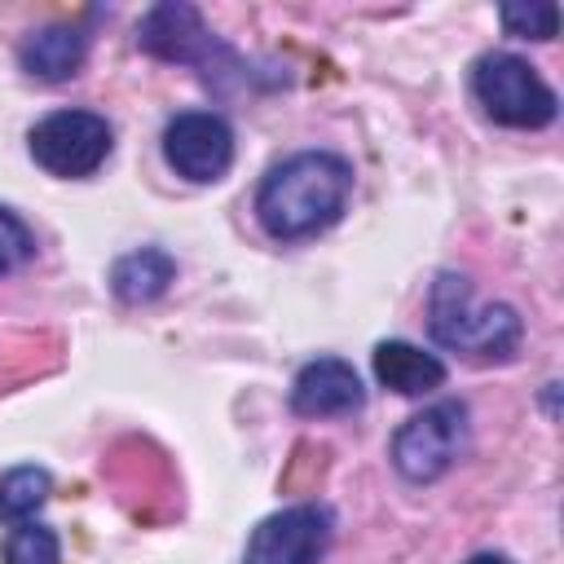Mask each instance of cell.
Masks as SVG:
<instances>
[{"label": "cell", "mask_w": 564, "mask_h": 564, "mask_svg": "<svg viewBox=\"0 0 564 564\" xmlns=\"http://www.w3.org/2000/svg\"><path fill=\"white\" fill-rule=\"evenodd\" d=\"M352 198V163L330 150H300L273 163L256 189V220L273 242L326 234Z\"/></svg>", "instance_id": "6da1fadb"}, {"label": "cell", "mask_w": 564, "mask_h": 564, "mask_svg": "<svg viewBox=\"0 0 564 564\" xmlns=\"http://www.w3.org/2000/svg\"><path fill=\"white\" fill-rule=\"evenodd\" d=\"M427 330L467 361H511L524 344V317L502 300L480 304L471 278L454 269H441L427 291Z\"/></svg>", "instance_id": "7a4b0ae2"}, {"label": "cell", "mask_w": 564, "mask_h": 564, "mask_svg": "<svg viewBox=\"0 0 564 564\" xmlns=\"http://www.w3.org/2000/svg\"><path fill=\"white\" fill-rule=\"evenodd\" d=\"M137 48L159 57V62L194 66L198 79L216 84V88H229V79L234 84H264L260 70H251V62H242L216 31H207L203 13L185 0L154 4L137 26Z\"/></svg>", "instance_id": "3957f363"}, {"label": "cell", "mask_w": 564, "mask_h": 564, "mask_svg": "<svg viewBox=\"0 0 564 564\" xmlns=\"http://www.w3.org/2000/svg\"><path fill=\"white\" fill-rule=\"evenodd\" d=\"M471 97L476 106L502 123V128H546L560 115V97L555 88L538 75V66H529V57L494 48L480 53L471 66Z\"/></svg>", "instance_id": "277c9868"}, {"label": "cell", "mask_w": 564, "mask_h": 564, "mask_svg": "<svg viewBox=\"0 0 564 564\" xmlns=\"http://www.w3.org/2000/svg\"><path fill=\"white\" fill-rule=\"evenodd\" d=\"M471 445V414L463 401H436L419 414H410L392 432V467L410 485L441 480Z\"/></svg>", "instance_id": "5b68a950"}, {"label": "cell", "mask_w": 564, "mask_h": 564, "mask_svg": "<svg viewBox=\"0 0 564 564\" xmlns=\"http://www.w3.org/2000/svg\"><path fill=\"white\" fill-rule=\"evenodd\" d=\"M26 150L48 176L84 181L110 159L115 132H110L106 115H97V110H53L40 123H31Z\"/></svg>", "instance_id": "8992f818"}, {"label": "cell", "mask_w": 564, "mask_h": 564, "mask_svg": "<svg viewBox=\"0 0 564 564\" xmlns=\"http://www.w3.org/2000/svg\"><path fill=\"white\" fill-rule=\"evenodd\" d=\"M163 159L181 181L212 185L234 167V128L216 110H181L163 128Z\"/></svg>", "instance_id": "52a82bcc"}, {"label": "cell", "mask_w": 564, "mask_h": 564, "mask_svg": "<svg viewBox=\"0 0 564 564\" xmlns=\"http://www.w3.org/2000/svg\"><path fill=\"white\" fill-rule=\"evenodd\" d=\"M330 511L317 502H295L264 516L242 551V564H322L330 546Z\"/></svg>", "instance_id": "ba28073f"}, {"label": "cell", "mask_w": 564, "mask_h": 564, "mask_svg": "<svg viewBox=\"0 0 564 564\" xmlns=\"http://www.w3.org/2000/svg\"><path fill=\"white\" fill-rule=\"evenodd\" d=\"M366 405L361 375L344 357H313L291 379V410L300 419H339Z\"/></svg>", "instance_id": "9c48e42d"}, {"label": "cell", "mask_w": 564, "mask_h": 564, "mask_svg": "<svg viewBox=\"0 0 564 564\" xmlns=\"http://www.w3.org/2000/svg\"><path fill=\"white\" fill-rule=\"evenodd\" d=\"M370 366H375V379L383 388H392L397 397H427L436 388H445V361L410 339H379L375 352H370Z\"/></svg>", "instance_id": "30bf717a"}, {"label": "cell", "mask_w": 564, "mask_h": 564, "mask_svg": "<svg viewBox=\"0 0 564 564\" xmlns=\"http://www.w3.org/2000/svg\"><path fill=\"white\" fill-rule=\"evenodd\" d=\"M84 53H88V35H84V26L53 22V26L31 31V35L18 44V66H22L31 79L62 84V79H70V75L84 66Z\"/></svg>", "instance_id": "8fae6325"}, {"label": "cell", "mask_w": 564, "mask_h": 564, "mask_svg": "<svg viewBox=\"0 0 564 564\" xmlns=\"http://www.w3.org/2000/svg\"><path fill=\"white\" fill-rule=\"evenodd\" d=\"M176 282V260L163 247H137L110 264V291L123 304H154Z\"/></svg>", "instance_id": "7c38bea8"}, {"label": "cell", "mask_w": 564, "mask_h": 564, "mask_svg": "<svg viewBox=\"0 0 564 564\" xmlns=\"http://www.w3.org/2000/svg\"><path fill=\"white\" fill-rule=\"evenodd\" d=\"M53 494V476L35 463H22L13 471L0 476V524H22L35 520V511L48 502Z\"/></svg>", "instance_id": "4fadbf2b"}, {"label": "cell", "mask_w": 564, "mask_h": 564, "mask_svg": "<svg viewBox=\"0 0 564 564\" xmlns=\"http://www.w3.org/2000/svg\"><path fill=\"white\" fill-rule=\"evenodd\" d=\"M57 560H62V542L40 520H22L4 538V564H57Z\"/></svg>", "instance_id": "5bb4252c"}, {"label": "cell", "mask_w": 564, "mask_h": 564, "mask_svg": "<svg viewBox=\"0 0 564 564\" xmlns=\"http://www.w3.org/2000/svg\"><path fill=\"white\" fill-rule=\"evenodd\" d=\"M507 35H520V40H555L560 31V9L555 4H502L498 9Z\"/></svg>", "instance_id": "9a60e30c"}, {"label": "cell", "mask_w": 564, "mask_h": 564, "mask_svg": "<svg viewBox=\"0 0 564 564\" xmlns=\"http://www.w3.org/2000/svg\"><path fill=\"white\" fill-rule=\"evenodd\" d=\"M31 256H35V234L26 229V220L18 212L0 207V278L18 273Z\"/></svg>", "instance_id": "2e32d148"}, {"label": "cell", "mask_w": 564, "mask_h": 564, "mask_svg": "<svg viewBox=\"0 0 564 564\" xmlns=\"http://www.w3.org/2000/svg\"><path fill=\"white\" fill-rule=\"evenodd\" d=\"M467 564H516L511 555H502V551H476Z\"/></svg>", "instance_id": "e0dca14e"}]
</instances>
